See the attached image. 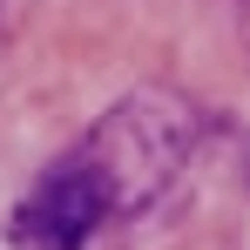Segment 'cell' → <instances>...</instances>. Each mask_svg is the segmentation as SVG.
Listing matches in <instances>:
<instances>
[{
  "mask_svg": "<svg viewBox=\"0 0 250 250\" xmlns=\"http://www.w3.org/2000/svg\"><path fill=\"white\" fill-rule=\"evenodd\" d=\"M189 149H196V108L183 95L142 88V95L115 102L68 156L102 183V196H108L115 216H135V209H149L176 183V169L189 163Z\"/></svg>",
  "mask_w": 250,
  "mask_h": 250,
  "instance_id": "6da1fadb",
  "label": "cell"
},
{
  "mask_svg": "<svg viewBox=\"0 0 250 250\" xmlns=\"http://www.w3.org/2000/svg\"><path fill=\"white\" fill-rule=\"evenodd\" d=\"M108 223H115V209L102 196V183H95L75 156H61V163L21 196V209H14V244L21 250H88L95 230H108Z\"/></svg>",
  "mask_w": 250,
  "mask_h": 250,
  "instance_id": "7a4b0ae2",
  "label": "cell"
}]
</instances>
